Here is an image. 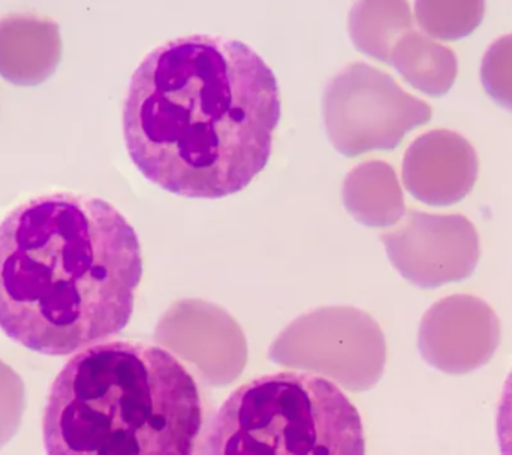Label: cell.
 <instances>
[{"instance_id": "cell-5", "label": "cell", "mask_w": 512, "mask_h": 455, "mask_svg": "<svg viewBox=\"0 0 512 455\" xmlns=\"http://www.w3.org/2000/svg\"><path fill=\"white\" fill-rule=\"evenodd\" d=\"M499 343L501 321L475 295H450L433 304L421 322V354L447 375H466L486 366Z\"/></svg>"}, {"instance_id": "cell-11", "label": "cell", "mask_w": 512, "mask_h": 455, "mask_svg": "<svg viewBox=\"0 0 512 455\" xmlns=\"http://www.w3.org/2000/svg\"><path fill=\"white\" fill-rule=\"evenodd\" d=\"M481 81L496 104L512 111V33L496 39L484 54Z\"/></svg>"}, {"instance_id": "cell-6", "label": "cell", "mask_w": 512, "mask_h": 455, "mask_svg": "<svg viewBox=\"0 0 512 455\" xmlns=\"http://www.w3.org/2000/svg\"><path fill=\"white\" fill-rule=\"evenodd\" d=\"M391 249L405 277L427 289L468 279L481 258L480 235L462 215L415 213Z\"/></svg>"}, {"instance_id": "cell-8", "label": "cell", "mask_w": 512, "mask_h": 455, "mask_svg": "<svg viewBox=\"0 0 512 455\" xmlns=\"http://www.w3.org/2000/svg\"><path fill=\"white\" fill-rule=\"evenodd\" d=\"M62 59L59 24L35 14L0 20V75L15 86H38Z\"/></svg>"}, {"instance_id": "cell-13", "label": "cell", "mask_w": 512, "mask_h": 455, "mask_svg": "<svg viewBox=\"0 0 512 455\" xmlns=\"http://www.w3.org/2000/svg\"><path fill=\"white\" fill-rule=\"evenodd\" d=\"M496 430H498L501 455H512V370L505 381L501 400H499Z\"/></svg>"}, {"instance_id": "cell-9", "label": "cell", "mask_w": 512, "mask_h": 455, "mask_svg": "<svg viewBox=\"0 0 512 455\" xmlns=\"http://www.w3.org/2000/svg\"><path fill=\"white\" fill-rule=\"evenodd\" d=\"M400 68L415 87L430 96H442L453 87L459 62L451 48L418 35L406 44Z\"/></svg>"}, {"instance_id": "cell-2", "label": "cell", "mask_w": 512, "mask_h": 455, "mask_svg": "<svg viewBox=\"0 0 512 455\" xmlns=\"http://www.w3.org/2000/svg\"><path fill=\"white\" fill-rule=\"evenodd\" d=\"M141 277L137 232L101 198L44 195L0 224V328L30 351L63 357L119 334Z\"/></svg>"}, {"instance_id": "cell-3", "label": "cell", "mask_w": 512, "mask_h": 455, "mask_svg": "<svg viewBox=\"0 0 512 455\" xmlns=\"http://www.w3.org/2000/svg\"><path fill=\"white\" fill-rule=\"evenodd\" d=\"M203 421L200 388L176 355L110 340L60 370L42 432L47 455H194Z\"/></svg>"}, {"instance_id": "cell-4", "label": "cell", "mask_w": 512, "mask_h": 455, "mask_svg": "<svg viewBox=\"0 0 512 455\" xmlns=\"http://www.w3.org/2000/svg\"><path fill=\"white\" fill-rule=\"evenodd\" d=\"M206 455H366V436L339 385L285 370L258 376L224 400Z\"/></svg>"}, {"instance_id": "cell-7", "label": "cell", "mask_w": 512, "mask_h": 455, "mask_svg": "<svg viewBox=\"0 0 512 455\" xmlns=\"http://www.w3.org/2000/svg\"><path fill=\"white\" fill-rule=\"evenodd\" d=\"M477 152L457 132L438 129L415 141L405 162L412 194L430 206H453L468 197L478 179Z\"/></svg>"}, {"instance_id": "cell-1", "label": "cell", "mask_w": 512, "mask_h": 455, "mask_svg": "<svg viewBox=\"0 0 512 455\" xmlns=\"http://www.w3.org/2000/svg\"><path fill=\"white\" fill-rule=\"evenodd\" d=\"M282 102L254 48L221 35L180 36L135 69L123 138L135 167L170 194L219 200L267 167Z\"/></svg>"}, {"instance_id": "cell-12", "label": "cell", "mask_w": 512, "mask_h": 455, "mask_svg": "<svg viewBox=\"0 0 512 455\" xmlns=\"http://www.w3.org/2000/svg\"><path fill=\"white\" fill-rule=\"evenodd\" d=\"M24 405L23 381L11 367L0 361V448L20 427Z\"/></svg>"}, {"instance_id": "cell-10", "label": "cell", "mask_w": 512, "mask_h": 455, "mask_svg": "<svg viewBox=\"0 0 512 455\" xmlns=\"http://www.w3.org/2000/svg\"><path fill=\"white\" fill-rule=\"evenodd\" d=\"M486 14L483 0H430L417 3L421 26L435 38L459 41L471 35Z\"/></svg>"}]
</instances>
